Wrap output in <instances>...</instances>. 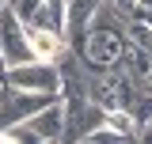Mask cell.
Listing matches in <instances>:
<instances>
[{
    "mask_svg": "<svg viewBox=\"0 0 152 144\" xmlns=\"http://www.w3.org/2000/svg\"><path fill=\"white\" fill-rule=\"evenodd\" d=\"M27 121H31V129H34L38 144H42V140H65L69 114H65V103H61V99H53L50 106H42L38 114H31Z\"/></svg>",
    "mask_w": 152,
    "mask_h": 144,
    "instance_id": "obj_5",
    "label": "cell"
},
{
    "mask_svg": "<svg viewBox=\"0 0 152 144\" xmlns=\"http://www.w3.org/2000/svg\"><path fill=\"white\" fill-rule=\"evenodd\" d=\"M8 84H15L23 91H46V95H57L61 99V65L57 61H23V65H12L8 72Z\"/></svg>",
    "mask_w": 152,
    "mask_h": 144,
    "instance_id": "obj_2",
    "label": "cell"
},
{
    "mask_svg": "<svg viewBox=\"0 0 152 144\" xmlns=\"http://www.w3.org/2000/svg\"><path fill=\"white\" fill-rule=\"evenodd\" d=\"M31 23H34V27H50V31H61V34H65V27H69V0H46L34 15H31Z\"/></svg>",
    "mask_w": 152,
    "mask_h": 144,
    "instance_id": "obj_7",
    "label": "cell"
},
{
    "mask_svg": "<svg viewBox=\"0 0 152 144\" xmlns=\"http://www.w3.org/2000/svg\"><path fill=\"white\" fill-rule=\"evenodd\" d=\"M8 72H12V61L4 57V49H0V84H8Z\"/></svg>",
    "mask_w": 152,
    "mask_h": 144,
    "instance_id": "obj_10",
    "label": "cell"
},
{
    "mask_svg": "<svg viewBox=\"0 0 152 144\" xmlns=\"http://www.w3.org/2000/svg\"><path fill=\"white\" fill-rule=\"evenodd\" d=\"M118 4H126V8H133V4H137V0H118Z\"/></svg>",
    "mask_w": 152,
    "mask_h": 144,
    "instance_id": "obj_11",
    "label": "cell"
},
{
    "mask_svg": "<svg viewBox=\"0 0 152 144\" xmlns=\"http://www.w3.org/2000/svg\"><path fill=\"white\" fill-rule=\"evenodd\" d=\"M129 42L152 53V23H141V19H133V23H129Z\"/></svg>",
    "mask_w": 152,
    "mask_h": 144,
    "instance_id": "obj_8",
    "label": "cell"
},
{
    "mask_svg": "<svg viewBox=\"0 0 152 144\" xmlns=\"http://www.w3.org/2000/svg\"><path fill=\"white\" fill-rule=\"evenodd\" d=\"M27 38H31V53H34V61H61V53L69 49V38L61 34V31H50V27L27 23Z\"/></svg>",
    "mask_w": 152,
    "mask_h": 144,
    "instance_id": "obj_6",
    "label": "cell"
},
{
    "mask_svg": "<svg viewBox=\"0 0 152 144\" xmlns=\"http://www.w3.org/2000/svg\"><path fill=\"white\" fill-rule=\"evenodd\" d=\"M0 49L12 65H23V61H34L31 53V38H27V19L15 15L8 4L0 8Z\"/></svg>",
    "mask_w": 152,
    "mask_h": 144,
    "instance_id": "obj_3",
    "label": "cell"
},
{
    "mask_svg": "<svg viewBox=\"0 0 152 144\" xmlns=\"http://www.w3.org/2000/svg\"><path fill=\"white\" fill-rule=\"evenodd\" d=\"M126 42H129V38H126V34H114V31H88V38H84V49H80V57H84L88 65L110 68L114 61L122 57Z\"/></svg>",
    "mask_w": 152,
    "mask_h": 144,
    "instance_id": "obj_4",
    "label": "cell"
},
{
    "mask_svg": "<svg viewBox=\"0 0 152 144\" xmlns=\"http://www.w3.org/2000/svg\"><path fill=\"white\" fill-rule=\"evenodd\" d=\"M42 4H46V0H8V8H12L15 15H23L27 23H31V15H34V12L42 8Z\"/></svg>",
    "mask_w": 152,
    "mask_h": 144,
    "instance_id": "obj_9",
    "label": "cell"
},
{
    "mask_svg": "<svg viewBox=\"0 0 152 144\" xmlns=\"http://www.w3.org/2000/svg\"><path fill=\"white\" fill-rule=\"evenodd\" d=\"M53 99L57 95H46V91H23L15 84H0V133L12 129L15 121H27L31 114L50 106Z\"/></svg>",
    "mask_w": 152,
    "mask_h": 144,
    "instance_id": "obj_1",
    "label": "cell"
}]
</instances>
